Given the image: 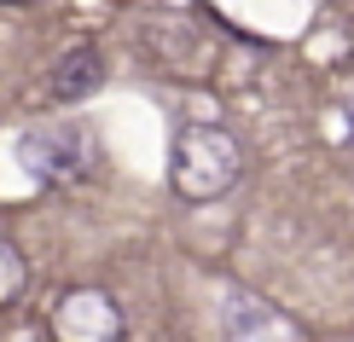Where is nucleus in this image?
<instances>
[{"label": "nucleus", "instance_id": "nucleus-4", "mask_svg": "<svg viewBox=\"0 0 354 342\" xmlns=\"http://www.w3.org/2000/svg\"><path fill=\"white\" fill-rule=\"evenodd\" d=\"M99 87H105V58H99V47H76V53H64L53 64L47 99L53 105H82V99L99 93Z\"/></svg>", "mask_w": 354, "mask_h": 342}, {"label": "nucleus", "instance_id": "nucleus-2", "mask_svg": "<svg viewBox=\"0 0 354 342\" xmlns=\"http://www.w3.org/2000/svg\"><path fill=\"white\" fill-rule=\"evenodd\" d=\"M53 342H122V307L111 290L76 285L53 307Z\"/></svg>", "mask_w": 354, "mask_h": 342}, {"label": "nucleus", "instance_id": "nucleus-3", "mask_svg": "<svg viewBox=\"0 0 354 342\" xmlns=\"http://www.w3.org/2000/svg\"><path fill=\"white\" fill-rule=\"evenodd\" d=\"M87 133L82 128H35L18 140V162L29 180L41 186H58V180H82L87 174Z\"/></svg>", "mask_w": 354, "mask_h": 342}, {"label": "nucleus", "instance_id": "nucleus-1", "mask_svg": "<svg viewBox=\"0 0 354 342\" xmlns=\"http://www.w3.org/2000/svg\"><path fill=\"white\" fill-rule=\"evenodd\" d=\"M244 174V151L221 122H180L169 145V186L186 203H215L239 186Z\"/></svg>", "mask_w": 354, "mask_h": 342}, {"label": "nucleus", "instance_id": "nucleus-6", "mask_svg": "<svg viewBox=\"0 0 354 342\" xmlns=\"http://www.w3.org/2000/svg\"><path fill=\"white\" fill-rule=\"evenodd\" d=\"M24 278H29V267H24V256H18V249L6 244V238H0V307H6L12 296L24 290Z\"/></svg>", "mask_w": 354, "mask_h": 342}, {"label": "nucleus", "instance_id": "nucleus-5", "mask_svg": "<svg viewBox=\"0 0 354 342\" xmlns=\"http://www.w3.org/2000/svg\"><path fill=\"white\" fill-rule=\"evenodd\" d=\"M221 325H227V336L239 342V336H250V331H268V325H273V314H268L261 302H250V296L227 290V307H221Z\"/></svg>", "mask_w": 354, "mask_h": 342}]
</instances>
